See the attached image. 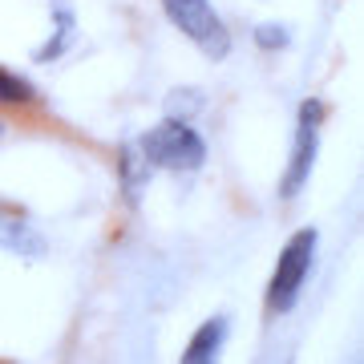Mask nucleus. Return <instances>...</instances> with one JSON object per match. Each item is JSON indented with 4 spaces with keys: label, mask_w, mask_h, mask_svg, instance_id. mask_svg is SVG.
<instances>
[{
    "label": "nucleus",
    "mask_w": 364,
    "mask_h": 364,
    "mask_svg": "<svg viewBox=\"0 0 364 364\" xmlns=\"http://www.w3.org/2000/svg\"><path fill=\"white\" fill-rule=\"evenodd\" d=\"M142 154L154 170H174V174H191V170H203L207 162V138L182 122V117H166L158 122L154 130L142 134Z\"/></svg>",
    "instance_id": "f257e3e1"
},
{
    "label": "nucleus",
    "mask_w": 364,
    "mask_h": 364,
    "mask_svg": "<svg viewBox=\"0 0 364 364\" xmlns=\"http://www.w3.org/2000/svg\"><path fill=\"white\" fill-rule=\"evenodd\" d=\"M312 259H316V231H296L291 239L284 243L279 251V263H275V275L267 284V308L272 312H291L296 308L299 291L308 284V272H312Z\"/></svg>",
    "instance_id": "f03ea898"
},
{
    "label": "nucleus",
    "mask_w": 364,
    "mask_h": 364,
    "mask_svg": "<svg viewBox=\"0 0 364 364\" xmlns=\"http://www.w3.org/2000/svg\"><path fill=\"white\" fill-rule=\"evenodd\" d=\"M162 13H166V21L178 28L182 37L195 41L210 61L227 57L231 33H227V25L219 21V13H215L210 0H162Z\"/></svg>",
    "instance_id": "7ed1b4c3"
},
{
    "label": "nucleus",
    "mask_w": 364,
    "mask_h": 364,
    "mask_svg": "<svg viewBox=\"0 0 364 364\" xmlns=\"http://www.w3.org/2000/svg\"><path fill=\"white\" fill-rule=\"evenodd\" d=\"M324 102L320 97H308V102L296 109V134H291V158H287V170H284V186L279 195L284 198H296L304 191V182L316 166V154H320V126H324Z\"/></svg>",
    "instance_id": "20e7f679"
},
{
    "label": "nucleus",
    "mask_w": 364,
    "mask_h": 364,
    "mask_svg": "<svg viewBox=\"0 0 364 364\" xmlns=\"http://www.w3.org/2000/svg\"><path fill=\"white\" fill-rule=\"evenodd\" d=\"M0 247L13 251V255H45V239L25 215H16V210L0 207Z\"/></svg>",
    "instance_id": "39448f33"
},
{
    "label": "nucleus",
    "mask_w": 364,
    "mask_h": 364,
    "mask_svg": "<svg viewBox=\"0 0 364 364\" xmlns=\"http://www.w3.org/2000/svg\"><path fill=\"white\" fill-rule=\"evenodd\" d=\"M223 344H227V316H215L191 336V344L182 352V364H219Z\"/></svg>",
    "instance_id": "423d86ee"
},
{
    "label": "nucleus",
    "mask_w": 364,
    "mask_h": 364,
    "mask_svg": "<svg viewBox=\"0 0 364 364\" xmlns=\"http://www.w3.org/2000/svg\"><path fill=\"white\" fill-rule=\"evenodd\" d=\"M150 162H146L142 146H126L122 150V158H117V174H122V191H126V198L130 203H138L146 191V182H150Z\"/></svg>",
    "instance_id": "0eeeda50"
},
{
    "label": "nucleus",
    "mask_w": 364,
    "mask_h": 364,
    "mask_svg": "<svg viewBox=\"0 0 364 364\" xmlns=\"http://www.w3.org/2000/svg\"><path fill=\"white\" fill-rule=\"evenodd\" d=\"M69 37H73V9H65V0H53V37L37 49V61H57Z\"/></svg>",
    "instance_id": "6e6552de"
},
{
    "label": "nucleus",
    "mask_w": 364,
    "mask_h": 364,
    "mask_svg": "<svg viewBox=\"0 0 364 364\" xmlns=\"http://www.w3.org/2000/svg\"><path fill=\"white\" fill-rule=\"evenodd\" d=\"M33 97H37V85H28L13 69H0V105H28Z\"/></svg>",
    "instance_id": "1a4fd4ad"
},
{
    "label": "nucleus",
    "mask_w": 364,
    "mask_h": 364,
    "mask_svg": "<svg viewBox=\"0 0 364 364\" xmlns=\"http://www.w3.org/2000/svg\"><path fill=\"white\" fill-rule=\"evenodd\" d=\"M255 45H259L263 53H284L287 45H291V28H284V25H275V21H267V25H259L255 33Z\"/></svg>",
    "instance_id": "9d476101"
},
{
    "label": "nucleus",
    "mask_w": 364,
    "mask_h": 364,
    "mask_svg": "<svg viewBox=\"0 0 364 364\" xmlns=\"http://www.w3.org/2000/svg\"><path fill=\"white\" fill-rule=\"evenodd\" d=\"M0 138H4V122H0Z\"/></svg>",
    "instance_id": "9b49d317"
}]
</instances>
